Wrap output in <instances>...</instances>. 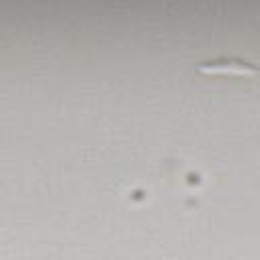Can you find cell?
Masks as SVG:
<instances>
[{
    "label": "cell",
    "instance_id": "cell-1",
    "mask_svg": "<svg viewBox=\"0 0 260 260\" xmlns=\"http://www.w3.org/2000/svg\"><path fill=\"white\" fill-rule=\"evenodd\" d=\"M199 69H203V71H230V69H234V71H240V73H246V71H256V67H252L250 63H242V61H213V63H205V65H201Z\"/></svg>",
    "mask_w": 260,
    "mask_h": 260
}]
</instances>
